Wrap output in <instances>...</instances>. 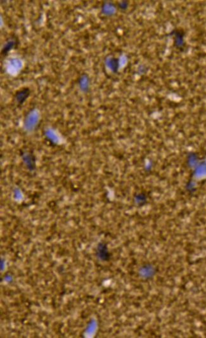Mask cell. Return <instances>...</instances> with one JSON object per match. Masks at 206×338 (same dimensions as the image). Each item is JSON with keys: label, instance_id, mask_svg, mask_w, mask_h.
I'll return each mask as SVG.
<instances>
[{"label": "cell", "instance_id": "cell-1", "mask_svg": "<svg viewBox=\"0 0 206 338\" xmlns=\"http://www.w3.org/2000/svg\"><path fill=\"white\" fill-rule=\"evenodd\" d=\"M29 95V90L28 89H24L20 91L17 94V100L18 102H23Z\"/></svg>", "mask_w": 206, "mask_h": 338}]
</instances>
